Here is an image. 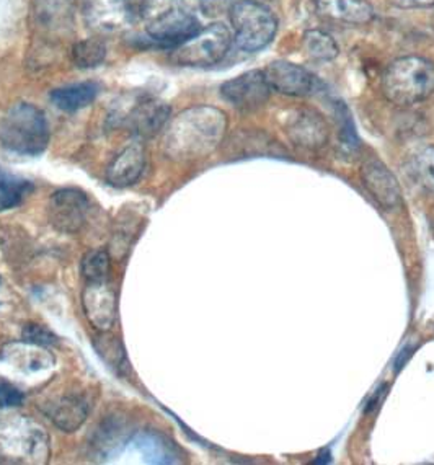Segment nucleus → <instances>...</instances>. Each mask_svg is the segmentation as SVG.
<instances>
[{
	"instance_id": "f257e3e1",
	"label": "nucleus",
	"mask_w": 434,
	"mask_h": 465,
	"mask_svg": "<svg viewBox=\"0 0 434 465\" xmlns=\"http://www.w3.org/2000/svg\"><path fill=\"white\" fill-rule=\"evenodd\" d=\"M227 131V116L214 106L180 113L165 133V153L175 161H198L214 153Z\"/></svg>"
},
{
	"instance_id": "f03ea898",
	"label": "nucleus",
	"mask_w": 434,
	"mask_h": 465,
	"mask_svg": "<svg viewBox=\"0 0 434 465\" xmlns=\"http://www.w3.org/2000/svg\"><path fill=\"white\" fill-rule=\"evenodd\" d=\"M382 92L397 106L425 102L434 94V63L419 56L395 59L382 75Z\"/></svg>"
},
{
	"instance_id": "7ed1b4c3",
	"label": "nucleus",
	"mask_w": 434,
	"mask_h": 465,
	"mask_svg": "<svg viewBox=\"0 0 434 465\" xmlns=\"http://www.w3.org/2000/svg\"><path fill=\"white\" fill-rule=\"evenodd\" d=\"M49 456L51 440L38 421L22 415L0 421V458L18 464H46Z\"/></svg>"
},
{
	"instance_id": "20e7f679",
	"label": "nucleus",
	"mask_w": 434,
	"mask_h": 465,
	"mask_svg": "<svg viewBox=\"0 0 434 465\" xmlns=\"http://www.w3.org/2000/svg\"><path fill=\"white\" fill-rule=\"evenodd\" d=\"M49 143L48 120L32 104H15L0 121V144L10 153L38 155Z\"/></svg>"
},
{
	"instance_id": "39448f33",
	"label": "nucleus",
	"mask_w": 434,
	"mask_h": 465,
	"mask_svg": "<svg viewBox=\"0 0 434 465\" xmlns=\"http://www.w3.org/2000/svg\"><path fill=\"white\" fill-rule=\"evenodd\" d=\"M141 15L151 38L172 46L200 32L190 0H144Z\"/></svg>"
},
{
	"instance_id": "423d86ee",
	"label": "nucleus",
	"mask_w": 434,
	"mask_h": 465,
	"mask_svg": "<svg viewBox=\"0 0 434 465\" xmlns=\"http://www.w3.org/2000/svg\"><path fill=\"white\" fill-rule=\"evenodd\" d=\"M231 22L237 46L247 53L265 48L278 32L273 12L255 0H239L231 10Z\"/></svg>"
},
{
	"instance_id": "0eeeda50",
	"label": "nucleus",
	"mask_w": 434,
	"mask_h": 465,
	"mask_svg": "<svg viewBox=\"0 0 434 465\" xmlns=\"http://www.w3.org/2000/svg\"><path fill=\"white\" fill-rule=\"evenodd\" d=\"M231 43L232 36L229 28L222 24H212L178 45L172 59L180 65L208 67L224 59Z\"/></svg>"
},
{
	"instance_id": "6e6552de",
	"label": "nucleus",
	"mask_w": 434,
	"mask_h": 465,
	"mask_svg": "<svg viewBox=\"0 0 434 465\" xmlns=\"http://www.w3.org/2000/svg\"><path fill=\"white\" fill-rule=\"evenodd\" d=\"M90 201L85 193L75 188H64L49 200V224L61 233H77L87 223Z\"/></svg>"
},
{
	"instance_id": "1a4fd4ad",
	"label": "nucleus",
	"mask_w": 434,
	"mask_h": 465,
	"mask_svg": "<svg viewBox=\"0 0 434 465\" xmlns=\"http://www.w3.org/2000/svg\"><path fill=\"white\" fill-rule=\"evenodd\" d=\"M85 25L97 35H114L128 30L133 24L129 0H82Z\"/></svg>"
},
{
	"instance_id": "9d476101",
	"label": "nucleus",
	"mask_w": 434,
	"mask_h": 465,
	"mask_svg": "<svg viewBox=\"0 0 434 465\" xmlns=\"http://www.w3.org/2000/svg\"><path fill=\"white\" fill-rule=\"evenodd\" d=\"M75 0H35L33 22L44 40L56 43L73 32Z\"/></svg>"
},
{
	"instance_id": "9b49d317",
	"label": "nucleus",
	"mask_w": 434,
	"mask_h": 465,
	"mask_svg": "<svg viewBox=\"0 0 434 465\" xmlns=\"http://www.w3.org/2000/svg\"><path fill=\"white\" fill-rule=\"evenodd\" d=\"M270 85L263 71H249L233 77L221 87V95L242 112H255L270 98Z\"/></svg>"
},
{
	"instance_id": "f8f14e48",
	"label": "nucleus",
	"mask_w": 434,
	"mask_h": 465,
	"mask_svg": "<svg viewBox=\"0 0 434 465\" xmlns=\"http://www.w3.org/2000/svg\"><path fill=\"white\" fill-rule=\"evenodd\" d=\"M82 307L87 321L100 331L112 330L116 322V294L106 281L89 282L82 292Z\"/></svg>"
},
{
	"instance_id": "ddd939ff",
	"label": "nucleus",
	"mask_w": 434,
	"mask_h": 465,
	"mask_svg": "<svg viewBox=\"0 0 434 465\" xmlns=\"http://www.w3.org/2000/svg\"><path fill=\"white\" fill-rule=\"evenodd\" d=\"M360 172H361L364 186L382 208L394 209L400 204L402 201L400 185L394 173L387 169L384 162L379 161L376 157L366 159L362 162Z\"/></svg>"
},
{
	"instance_id": "4468645a",
	"label": "nucleus",
	"mask_w": 434,
	"mask_h": 465,
	"mask_svg": "<svg viewBox=\"0 0 434 465\" xmlns=\"http://www.w3.org/2000/svg\"><path fill=\"white\" fill-rule=\"evenodd\" d=\"M263 74L270 89L282 95L306 96L315 89L314 75L294 63L274 61Z\"/></svg>"
},
{
	"instance_id": "2eb2a0df",
	"label": "nucleus",
	"mask_w": 434,
	"mask_h": 465,
	"mask_svg": "<svg viewBox=\"0 0 434 465\" xmlns=\"http://www.w3.org/2000/svg\"><path fill=\"white\" fill-rule=\"evenodd\" d=\"M169 118V104L159 98L145 96L129 110L126 126L139 139H149L163 129Z\"/></svg>"
},
{
	"instance_id": "dca6fc26",
	"label": "nucleus",
	"mask_w": 434,
	"mask_h": 465,
	"mask_svg": "<svg viewBox=\"0 0 434 465\" xmlns=\"http://www.w3.org/2000/svg\"><path fill=\"white\" fill-rule=\"evenodd\" d=\"M291 141L304 149H319L329 141V124L319 113L299 110L288 120Z\"/></svg>"
},
{
	"instance_id": "f3484780",
	"label": "nucleus",
	"mask_w": 434,
	"mask_h": 465,
	"mask_svg": "<svg viewBox=\"0 0 434 465\" xmlns=\"http://www.w3.org/2000/svg\"><path fill=\"white\" fill-rule=\"evenodd\" d=\"M145 165V151L141 143L124 147L106 169V182L116 188L134 185L143 175Z\"/></svg>"
},
{
	"instance_id": "a211bd4d",
	"label": "nucleus",
	"mask_w": 434,
	"mask_h": 465,
	"mask_svg": "<svg viewBox=\"0 0 434 465\" xmlns=\"http://www.w3.org/2000/svg\"><path fill=\"white\" fill-rule=\"evenodd\" d=\"M321 15L350 25L370 24L374 8L368 0H315Z\"/></svg>"
},
{
	"instance_id": "6ab92c4d",
	"label": "nucleus",
	"mask_w": 434,
	"mask_h": 465,
	"mask_svg": "<svg viewBox=\"0 0 434 465\" xmlns=\"http://www.w3.org/2000/svg\"><path fill=\"white\" fill-rule=\"evenodd\" d=\"M89 403L79 395H65L54 401L48 410L53 423L64 433H74L89 417Z\"/></svg>"
},
{
	"instance_id": "aec40b11",
	"label": "nucleus",
	"mask_w": 434,
	"mask_h": 465,
	"mask_svg": "<svg viewBox=\"0 0 434 465\" xmlns=\"http://www.w3.org/2000/svg\"><path fill=\"white\" fill-rule=\"evenodd\" d=\"M2 358L8 362H15L18 368L26 371L44 370L54 364V356L44 350V346L33 345L28 341L10 343L4 348Z\"/></svg>"
},
{
	"instance_id": "412c9836",
	"label": "nucleus",
	"mask_w": 434,
	"mask_h": 465,
	"mask_svg": "<svg viewBox=\"0 0 434 465\" xmlns=\"http://www.w3.org/2000/svg\"><path fill=\"white\" fill-rule=\"evenodd\" d=\"M98 92H100V87L97 84L81 82V84H73V85H65L61 89L53 90L49 98L63 112H79L82 108L94 104Z\"/></svg>"
},
{
	"instance_id": "4be33fe9",
	"label": "nucleus",
	"mask_w": 434,
	"mask_h": 465,
	"mask_svg": "<svg viewBox=\"0 0 434 465\" xmlns=\"http://www.w3.org/2000/svg\"><path fill=\"white\" fill-rule=\"evenodd\" d=\"M33 190L32 182L0 172V213L20 206Z\"/></svg>"
},
{
	"instance_id": "5701e85b",
	"label": "nucleus",
	"mask_w": 434,
	"mask_h": 465,
	"mask_svg": "<svg viewBox=\"0 0 434 465\" xmlns=\"http://www.w3.org/2000/svg\"><path fill=\"white\" fill-rule=\"evenodd\" d=\"M106 46L104 41L97 38H89V40L79 41L75 43L73 48L74 64L81 69H90L97 67L105 61Z\"/></svg>"
},
{
	"instance_id": "b1692460",
	"label": "nucleus",
	"mask_w": 434,
	"mask_h": 465,
	"mask_svg": "<svg viewBox=\"0 0 434 465\" xmlns=\"http://www.w3.org/2000/svg\"><path fill=\"white\" fill-rule=\"evenodd\" d=\"M304 49L315 61H331L338 56L340 49L335 40L321 30H309L304 35Z\"/></svg>"
},
{
	"instance_id": "393cba45",
	"label": "nucleus",
	"mask_w": 434,
	"mask_h": 465,
	"mask_svg": "<svg viewBox=\"0 0 434 465\" xmlns=\"http://www.w3.org/2000/svg\"><path fill=\"white\" fill-rule=\"evenodd\" d=\"M112 260L105 250H92L82 258L81 270L87 282H100L108 280Z\"/></svg>"
},
{
	"instance_id": "a878e982",
	"label": "nucleus",
	"mask_w": 434,
	"mask_h": 465,
	"mask_svg": "<svg viewBox=\"0 0 434 465\" xmlns=\"http://www.w3.org/2000/svg\"><path fill=\"white\" fill-rule=\"evenodd\" d=\"M413 173L419 185L434 193V145L425 147L413 161Z\"/></svg>"
},
{
	"instance_id": "bb28decb",
	"label": "nucleus",
	"mask_w": 434,
	"mask_h": 465,
	"mask_svg": "<svg viewBox=\"0 0 434 465\" xmlns=\"http://www.w3.org/2000/svg\"><path fill=\"white\" fill-rule=\"evenodd\" d=\"M335 114H337L338 124H340V137L341 143L350 147V149H358V136H356V128H354L351 113L346 108L345 104L337 102L335 104Z\"/></svg>"
},
{
	"instance_id": "cd10ccee",
	"label": "nucleus",
	"mask_w": 434,
	"mask_h": 465,
	"mask_svg": "<svg viewBox=\"0 0 434 465\" xmlns=\"http://www.w3.org/2000/svg\"><path fill=\"white\" fill-rule=\"evenodd\" d=\"M141 450H144L145 456L151 462H172V452L167 442L161 440L159 436L153 434H144V438L141 440Z\"/></svg>"
},
{
	"instance_id": "c85d7f7f",
	"label": "nucleus",
	"mask_w": 434,
	"mask_h": 465,
	"mask_svg": "<svg viewBox=\"0 0 434 465\" xmlns=\"http://www.w3.org/2000/svg\"><path fill=\"white\" fill-rule=\"evenodd\" d=\"M22 338H24V341H28L33 345L51 346L57 343V338L46 327L38 325V323H26L22 331Z\"/></svg>"
},
{
	"instance_id": "c756f323",
	"label": "nucleus",
	"mask_w": 434,
	"mask_h": 465,
	"mask_svg": "<svg viewBox=\"0 0 434 465\" xmlns=\"http://www.w3.org/2000/svg\"><path fill=\"white\" fill-rule=\"evenodd\" d=\"M24 393L10 384L5 379H0V409H14L24 403Z\"/></svg>"
},
{
	"instance_id": "7c9ffc66",
	"label": "nucleus",
	"mask_w": 434,
	"mask_h": 465,
	"mask_svg": "<svg viewBox=\"0 0 434 465\" xmlns=\"http://www.w3.org/2000/svg\"><path fill=\"white\" fill-rule=\"evenodd\" d=\"M237 2L239 0H200V5L204 15L219 16L224 15L227 12L231 14V10Z\"/></svg>"
},
{
	"instance_id": "2f4dec72",
	"label": "nucleus",
	"mask_w": 434,
	"mask_h": 465,
	"mask_svg": "<svg viewBox=\"0 0 434 465\" xmlns=\"http://www.w3.org/2000/svg\"><path fill=\"white\" fill-rule=\"evenodd\" d=\"M390 4L395 7L405 8V10L434 7V0H390Z\"/></svg>"
},
{
	"instance_id": "473e14b6",
	"label": "nucleus",
	"mask_w": 434,
	"mask_h": 465,
	"mask_svg": "<svg viewBox=\"0 0 434 465\" xmlns=\"http://www.w3.org/2000/svg\"><path fill=\"white\" fill-rule=\"evenodd\" d=\"M321 459H315L314 464H325V462H330V452L329 450H322L321 452Z\"/></svg>"
}]
</instances>
